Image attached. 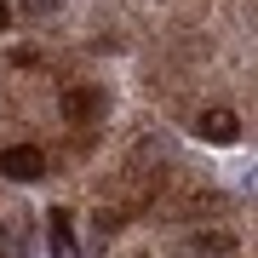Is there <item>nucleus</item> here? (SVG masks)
<instances>
[{"instance_id": "1", "label": "nucleus", "mask_w": 258, "mask_h": 258, "mask_svg": "<svg viewBox=\"0 0 258 258\" xmlns=\"http://www.w3.org/2000/svg\"><path fill=\"white\" fill-rule=\"evenodd\" d=\"M0 172L18 178V184H35V178L46 172V155H40L35 144H12V149H0Z\"/></svg>"}, {"instance_id": "2", "label": "nucleus", "mask_w": 258, "mask_h": 258, "mask_svg": "<svg viewBox=\"0 0 258 258\" xmlns=\"http://www.w3.org/2000/svg\"><path fill=\"white\" fill-rule=\"evenodd\" d=\"M63 115L69 120H98L103 115V92L98 86H69L63 92Z\"/></svg>"}, {"instance_id": "3", "label": "nucleus", "mask_w": 258, "mask_h": 258, "mask_svg": "<svg viewBox=\"0 0 258 258\" xmlns=\"http://www.w3.org/2000/svg\"><path fill=\"white\" fill-rule=\"evenodd\" d=\"M201 138H207V144H235V138H241V120H235L230 109H207V115H201Z\"/></svg>"}, {"instance_id": "4", "label": "nucleus", "mask_w": 258, "mask_h": 258, "mask_svg": "<svg viewBox=\"0 0 258 258\" xmlns=\"http://www.w3.org/2000/svg\"><path fill=\"white\" fill-rule=\"evenodd\" d=\"M52 258H81V247H75V230H69V212H63V207L52 212Z\"/></svg>"}, {"instance_id": "5", "label": "nucleus", "mask_w": 258, "mask_h": 258, "mask_svg": "<svg viewBox=\"0 0 258 258\" xmlns=\"http://www.w3.org/2000/svg\"><path fill=\"white\" fill-rule=\"evenodd\" d=\"M115 230H120V212H115V207H98V218H92V235H98V241H109Z\"/></svg>"}, {"instance_id": "6", "label": "nucleus", "mask_w": 258, "mask_h": 258, "mask_svg": "<svg viewBox=\"0 0 258 258\" xmlns=\"http://www.w3.org/2000/svg\"><path fill=\"white\" fill-rule=\"evenodd\" d=\"M195 252L201 258H224L230 252V235H195Z\"/></svg>"}, {"instance_id": "7", "label": "nucleus", "mask_w": 258, "mask_h": 258, "mask_svg": "<svg viewBox=\"0 0 258 258\" xmlns=\"http://www.w3.org/2000/svg\"><path fill=\"white\" fill-rule=\"evenodd\" d=\"M18 6H23V12H35V18H52L63 0H18Z\"/></svg>"}, {"instance_id": "8", "label": "nucleus", "mask_w": 258, "mask_h": 258, "mask_svg": "<svg viewBox=\"0 0 258 258\" xmlns=\"http://www.w3.org/2000/svg\"><path fill=\"white\" fill-rule=\"evenodd\" d=\"M12 23V6H6V0H0V29H6Z\"/></svg>"}]
</instances>
